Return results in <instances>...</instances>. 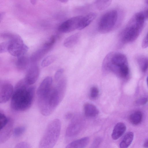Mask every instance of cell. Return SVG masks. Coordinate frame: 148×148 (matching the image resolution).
<instances>
[{
  "label": "cell",
  "instance_id": "obj_1",
  "mask_svg": "<svg viewBox=\"0 0 148 148\" xmlns=\"http://www.w3.org/2000/svg\"><path fill=\"white\" fill-rule=\"evenodd\" d=\"M29 85L24 78L17 83L11 98L10 106L13 110L23 112L31 107L34 100L35 88Z\"/></svg>",
  "mask_w": 148,
  "mask_h": 148
},
{
  "label": "cell",
  "instance_id": "obj_2",
  "mask_svg": "<svg viewBox=\"0 0 148 148\" xmlns=\"http://www.w3.org/2000/svg\"><path fill=\"white\" fill-rule=\"evenodd\" d=\"M65 84L64 79H61L47 93L38 97V108L42 115L48 116L54 112L63 97Z\"/></svg>",
  "mask_w": 148,
  "mask_h": 148
},
{
  "label": "cell",
  "instance_id": "obj_3",
  "mask_svg": "<svg viewBox=\"0 0 148 148\" xmlns=\"http://www.w3.org/2000/svg\"><path fill=\"white\" fill-rule=\"evenodd\" d=\"M145 16L142 12L135 14L130 20L120 35L123 43L133 42L138 36L144 25Z\"/></svg>",
  "mask_w": 148,
  "mask_h": 148
},
{
  "label": "cell",
  "instance_id": "obj_4",
  "mask_svg": "<svg viewBox=\"0 0 148 148\" xmlns=\"http://www.w3.org/2000/svg\"><path fill=\"white\" fill-rule=\"evenodd\" d=\"M61 128L60 120L55 119L48 125L39 145V148H53L59 137Z\"/></svg>",
  "mask_w": 148,
  "mask_h": 148
},
{
  "label": "cell",
  "instance_id": "obj_5",
  "mask_svg": "<svg viewBox=\"0 0 148 148\" xmlns=\"http://www.w3.org/2000/svg\"><path fill=\"white\" fill-rule=\"evenodd\" d=\"M118 13L116 10H109L104 14L100 17L98 23L99 31L102 34L111 32L114 28L117 22Z\"/></svg>",
  "mask_w": 148,
  "mask_h": 148
},
{
  "label": "cell",
  "instance_id": "obj_6",
  "mask_svg": "<svg viewBox=\"0 0 148 148\" xmlns=\"http://www.w3.org/2000/svg\"><path fill=\"white\" fill-rule=\"evenodd\" d=\"M28 49V47L18 35L14 34L13 37L9 40L8 51L13 56L18 57L24 55Z\"/></svg>",
  "mask_w": 148,
  "mask_h": 148
},
{
  "label": "cell",
  "instance_id": "obj_7",
  "mask_svg": "<svg viewBox=\"0 0 148 148\" xmlns=\"http://www.w3.org/2000/svg\"><path fill=\"white\" fill-rule=\"evenodd\" d=\"M82 16H78L70 18L62 23L58 27V31L63 33H68L78 29Z\"/></svg>",
  "mask_w": 148,
  "mask_h": 148
},
{
  "label": "cell",
  "instance_id": "obj_8",
  "mask_svg": "<svg viewBox=\"0 0 148 148\" xmlns=\"http://www.w3.org/2000/svg\"><path fill=\"white\" fill-rule=\"evenodd\" d=\"M0 86V103L3 104L11 98L14 89L12 85L6 81L1 82Z\"/></svg>",
  "mask_w": 148,
  "mask_h": 148
},
{
  "label": "cell",
  "instance_id": "obj_9",
  "mask_svg": "<svg viewBox=\"0 0 148 148\" xmlns=\"http://www.w3.org/2000/svg\"><path fill=\"white\" fill-rule=\"evenodd\" d=\"M39 74V68L37 64L34 63L28 69L24 79L29 85H32L36 82Z\"/></svg>",
  "mask_w": 148,
  "mask_h": 148
},
{
  "label": "cell",
  "instance_id": "obj_10",
  "mask_svg": "<svg viewBox=\"0 0 148 148\" xmlns=\"http://www.w3.org/2000/svg\"><path fill=\"white\" fill-rule=\"evenodd\" d=\"M13 121L10 118L7 124L0 129V143H3L6 142L10 137L13 130Z\"/></svg>",
  "mask_w": 148,
  "mask_h": 148
},
{
  "label": "cell",
  "instance_id": "obj_11",
  "mask_svg": "<svg viewBox=\"0 0 148 148\" xmlns=\"http://www.w3.org/2000/svg\"><path fill=\"white\" fill-rule=\"evenodd\" d=\"M53 79L51 77L48 76L42 81L37 90L38 97L43 96L47 93L52 87Z\"/></svg>",
  "mask_w": 148,
  "mask_h": 148
},
{
  "label": "cell",
  "instance_id": "obj_12",
  "mask_svg": "<svg viewBox=\"0 0 148 148\" xmlns=\"http://www.w3.org/2000/svg\"><path fill=\"white\" fill-rule=\"evenodd\" d=\"M126 130L125 125L122 122L117 123L113 129L111 136L114 140H116L120 138L125 132Z\"/></svg>",
  "mask_w": 148,
  "mask_h": 148
},
{
  "label": "cell",
  "instance_id": "obj_13",
  "mask_svg": "<svg viewBox=\"0 0 148 148\" xmlns=\"http://www.w3.org/2000/svg\"><path fill=\"white\" fill-rule=\"evenodd\" d=\"M89 141V137H84L71 142L66 146V148H85Z\"/></svg>",
  "mask_w": 148,
  "mask_h": 148
},
{
  "label": "cell",
  "instance_id": "obj_14",
  "mask_svg": "<svg viewBox=\"0 0 148 148\" xmlns=\"http://www.w3.org/2000/svg\"><path fill=\"white\" fill-rule=\"evenodd\" d=\"M96 16V13L92 12L83 16L78 30L83 29L88 26L95 18Z\"/></svg>",
  "mask_w": 148,
  "mask_h": 148
},
{
  "label": "cell",
  "instance_id": "obj_15",
  "mask_svg": "<svg viewBox=\"0 0 148 148\" xmlns=\"http://www.w3.org/2000/svg\"><path fill=\"white\" fill-rule=\"evenodd\" d=\"M85 115L88 117H95L98 115L99 111L96 107L92 104L87 103L84 106Z\"/></svg>",
  "mask_w": 148,
  "mask_h": 148
},
{
  "label": "cell",
  "instance_id": "obj_16",
  "mask_svg": "<svg viewBox=\"0 0 148 148\" xmlns=\"http://www.w3.org/2000/svg\"><path fill=\"white\" fill-rule=\"evenodd\" d=\"M30 60L24 55L18 57L16 65L17 69L20 71H24L29 66Z\"/></svg>",
  "mask_w": 148,
  "mask_h": 148
},
{
  "label": "cell",
  "instance_id": "obj_17",
  "mask_svg": "<svg viewBox=\"0 0 148 148\" xmlns=\"http://www.w3.org/2000/svg\"><path fill=\"white\" fill-rule=\"evenodd\" d=\"M80 34L77 33L67 38L64 42V45L68 48L72 47L76 45L79 40Z\"/></svg>",
  "mask_w": 148,
  "mask_h": 148
},
{
  "label": "cell",
  "instance_id": "obj_18",
  "mask_svg": "<svg viewBox=\"0 0 148 148\" xmlns=\"http://www.w3.org/2000/svg\"><path fill=\"white\" fill-rule=\"evenodd\" d=\"M133 138V132H129L127 133L120 143V148H127L132 143Z\"/></svg>",
  "mask_w": 148,
  "mask_h": 148
},
{
  "label": "cell",
  "instance_id": "obj_19",
  "mask_svg": "<svg viewBox=\"0 0 148 148\" xmlns=\"http://www.w3.org/2000/svg\"><path fill=\"white\" fill-rule=\"evenodd\" d=\"M143 119L142 112L139 111H136L132 113L130 116V120L134 125H138L141 122Z\"/></svg>",
  "mask_w": 148,
  "mask_h": 148
},
{
  "label": "cell",
  "instance_id": "obj_20",
  "mask_svg": "<svg viewBox=\"0 0 148 148\" xmlns=\"http://www.w3.org/2000/svg\"><path fill=\"white\" fill-rule=\"evenodd\" d=\"M111 0H96L95 2L96 8L99 10H103L108 8L111 4Z\"/></svg>",
  "mask_w": 148,
  "mask_h": 148
},
{
  "label": "cell",
  "instance_id": "obj_21",
  "mask_svg": "<svg viewBox=\"0 0 148 148\" xmlns=\"http://www.w3.org/2000/svg\"><path fill=\"white\" fill-rule=\"evenodd\" d=\"M56 60V58L54 56H48L42 60L41 63V65L43 67H47L54 62Z\"/></svg>",
  "mask_w": 148,
  "mask_h": 148
},
{
  "label": "cell",
  "instance_id": "obj_22",
  "mask_svg": "<svg viewBox=\"0 0 148 148\" xmlns=\"http://www.w3.org/2000/svg\"><path fill=\"white\" fill-rule=\"evenodd\" d=\"M139 62L142 71L145 72L148 68V59L146 58H141Z\"/></svg>",
  "mask_w": 148,
  "mask_h": 148
},
{
  "label": "cell",
  "instance_id": "obj_23",
  "mask_svg": "<svg viewBox=\"0 0 148 148\" xmlns=\"http://www.w3.org/2000/svg\"><path fill=\"white\" fill-rule=\"evenodd\" d=\"M9 117H7L3 112L1 110L0 111V129L4 127L8 123Z\"/></svg>",
  "mask_w": 148,
  "mask_h": 148
},
{
  "label": "cell",
  "instance_id": "obj_24",
  "mask_svg": "<svg viewBox=\"0 0 148 148\" xmlns=\"http://www.w3.org/2000/svg\"><path fill=\"white\" fill-rule=\"evenodd\" d=\"M26 128L24 126H20L16 127L13 131L14 135L15 137H18L25 132Z\"/></svg>",
  "mask_w": 148,
  "mask_h": 148
},
{
  "label": "cell",
  "instance_id": "obj_25",
  "mask_svg": "<svg viewBox=\"0 0 148 148\" xmlns=\"http://www.w3.org/2000/svg\"><path fill=\"white\" fill-rule=\"evenodd\" d=\"M121 76L125 77L129 73V68L127 64H125L121 66L119 69Z\"/></svg>",
  "mask_w": 148,
  "mask_h": 148
},
{
  "label": "cell",
  "instance_id": "obj_26",
  "mask_svg": "<svg viewBox=\"0 0 148 148\" xmlns=\"http://www.w3.org/2000/svg\"><path fill=\"white\" fill-rule=\"evenodd\" d=\"M9 41L2 42L0 44V53H3L8 51Z\"/></svg>",
  "mask_w": 148,
  "mask_h": 148
},
{
  "label": "cell",
  "instance_id": "obj_27",
  "mask_svg": "<svg viewBox=\"0 0 148 148\" xmlns=\"http://www.w3.org/2000/svg\"><path fill=\"white\" fill-rule=\"evenodd\" d=\"M99 90L96 87H92L90 90V95L92 98H96L99 94Z\"/></svg>",
  "mask_w": 148,
  "mask_h": 148
},
{
  "label": "cell",
  "instance_id": "obj_28",
  "mask_svg": "<svg viewBox=\"0 0 148 148\" xmlns=\"http://www.w3.org/2000/svg\"><path fill=\"white\" fill-rule=\"evenodd\" d=\"M14 148H30V147L27 143L22 142L17 144Z\"/></svg>",
  "mask_w": 148,
  "mask_h": 148
},
{
  "label": "cell",
  "instance_id": "obj_29",
  "mask_svg": "<svg viewBox=\"0 0 148 148\" xmlns=\"http://www.w3.org/2000/svg\"><path fill=\"white\" fill-rule=\"evenodd\" d=\"M64 72L63 69H60L57 70L54 75V79L56 81H58Z\"/></svg>",
  "mask_w": 148,
  "mask_h": 148
},
{
  "label": "cell",
  "instance_id": "obj_30",
  "mask_svg": "<svg viewBox=\"0 0 148 148\" xmlns=\"http://www.w3.org/2000/svg\"><path fill=\"white\" fill-rule=\"evenodd\" d=\"M148 101V99L147 98L142 97L137 100L136 103L138 105H142L146 103Z\"/></svg>",
  "mask_w": 148,
  "mask_h": 148
},
{
  "label": "cell",
  "instance_id": "obj_31",
  "mask_svg": "<svg viewBox=\"0 0 148 148\" xmlns=\"http://www.w3.org/2000/svg\"><path fill=\"white\" fill-rule=\"evenodd\" d=\"M142 47L144 49L148 47V32L142 41Z\"/></svg>",
  "mask_w": 148,
  "mask_h": 148
},
{
  "label": "cell",
  "instance_id": "obj_32",
  "mask_svg": "<svg viewBox=\"0 0 148 148\" xmlns=\"http://www.w3.org/2000/svg\"><path fill=\"white\" fill-rule=\"evenodd\" d=\"M100 141H101V140H100L99 138H97V139L95 141L93 145V146H94V147H95V148L97 146V145H99L100 143Z\"/></svg>",
  "mask_w": 148,
  "mask_h": 148
},
{
  "label": "cell",
  "instance_id": "obj_33",
  "mask_svg": "<svg viewBox=\"0 0 148 148\" xmlns=\"http://www.w3.org/2000/svg\"><path fill=\"white\" fill-rule=\"evenodd\" d=\"M5 15V13L4 12H2L0 13V21H1L2 19L3 18Z\"/></svg>",
  "mask_w": 148,
  "mask_h": 148
},
{
  "label": "cell",
  "instance_id": "obj_34",
  "mask_svg": "<svg viewBox=\"0 0 148 148\" xmlns=\"http://www.w3.org/2000/svg\"><path fill=\"white\" fill-rule=\"evenodd\" d=\"M143 146L145 148H148V140L144 143Z\"/></svg>",
  "mask_w": 148,
  "mask_h": 148
},
{
  "label": "cell",
  "instance_id": "obj_35",
  "mask_svg": "<svg viewBox=\"0 0 148 148\" xmlns=\"http://www.w3.org/2000/svg\"><path fill=\"white\" fill-rule=\"evenodd\" d=\"M144 15L145 17H146L148 19V9L146 11Z\"/></svg>",
  "mask_w": 148,
  "mask_h": 148
},
{
  "label": "cell",
  "instance_id": "obj_36",
  "mask_svg": "<svg viewBox=\"0 0 148 148\" xmlns=\"http://www.w3.org/2000/svg\"><path fill=\"white\" fill-rule=\"evenodd\" d=\"M30 1L31 3L33 5H34L36 4V1L34 0H30Z\"/></svg>",
  "mask_w": 148,
  "mask_h": 148
},
{
  "label": "cell",
  "instance_id": "obj_37",
  "mask_svg": "<svg viewBox=\"0 0 148 148\" xmlns=\"http://www.w3.org/2000/svg\"><path fill=\"white\" fill-rule=\"evenodd\" d=\"M59 1L63 3H66L68 1L67 0H61Z\"/></svg>",
  "mask_w": 148,
  "mask_h": 148
},
{
  "label": "cell",
  "instance_id": "obj_38",
  "mask_svg": "<svg viewBox=\"0 0 148 148\" xmlns=\"http://www.w3.org/2000/svg\"><path fill=\"white\" fill-rule=\"evenodd\" d=\"M147 86L148 87V76L147 77Z\"/></svg>",
  "mask_w": 148,
  "mask_h": 148
},
{
  "label": "cell",
  "instance_id": "obj_39",
  "mask_svg": "<svg viewBox=\"0 0 148 148\" xmlns=\"http://www.w3.org/2000/svg\"><path fill=\"white\" fill-rule=\"evenodd\" d=\"M146 3L148 4V0L145 1Z\"/></svg>",
  "mask_w": 148,
  "mask_h": 148
}]
</instances>
